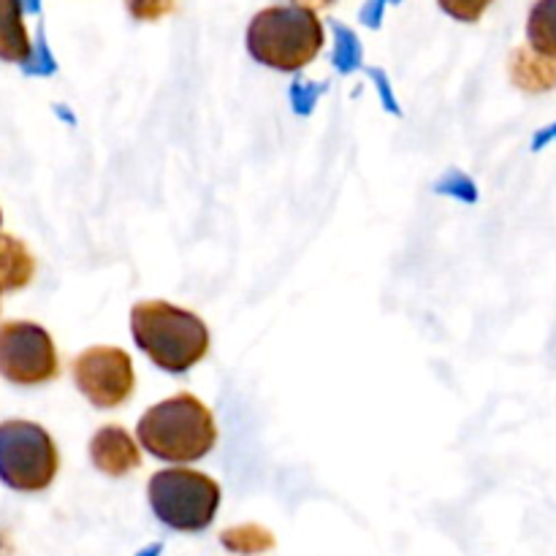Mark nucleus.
I'll return each mask as SVG.
<instances>
[{"label":"nucleus","mask_w":556,"mask_h":556,"mask_svg":"<svg viewBox=\"0 0 556 556\" xmlns=\"http://www.w3.org/2000/svg\"><path fill=\"white\" fill-rule=\"evenodd\" d=\"M130 331L139 351L163 372H188L210 353V329L190 309L172 302H139L130 309Z\"/></svg>","instance_id":"f257e3e1"},{"label":"nucleus","mask_w":556,"mask_h":556,"mask_svg":"<svg viewBox=\"0 0 556 556\" xmlns=\"http://www.w3.org/2000/svg\"><path fill=\"white\" fill-rule=\"evenodd\" d=\"M136 438L141 448L150 451L155 459L185 465V462L204 459L215 448V416L199 396L177 394L157 402L139 418Z\"/></svg>","instance_id":"f03ea898"},{"label":"nucleus","mask_w":556,"mask_h":556,"mask_svg":"<svg viewBox=\"0 0 556 556\" xmlns=\"http://www.w3.org/2000/svg\"><path fill=\"white\" fill-rule=\"evenodd\" d=\"M324 25L307 3L269 5L248 27V49L275 71H299L324 49Z\"/></svg>","instance_id":"7ed1b4c3"},{"label":"nucleus","mask_w":556,"mask_h":556,"mask_svg":"<svg viewBox=\"0 0 556 556\" xmlns=\"http://www.w3.org/2000/svg\"><path fill=\"white\" fill-rule=\"evenodd\" d=\"M150 508L177 532H201L215 521L220 508V486L210 476L188 467H168L147 483Z\"/></svg>","instance_id":"20e7f679"},{"label":"nucleus","mask_w":556,"mask_h":556,"mask_svg":"<svg viewBox=\"0 0 556 556\" xmlns=\"http://www.w3.org/2000/svg\"><path fill=\"white\" fill-rule=\"evenodd\" d=\"M60 454L43 427L33 421L0 424V481L14 492H43L58 476Z\"/></svg>","instance_id":"39448f33"},{"label":"nucleus","mask_w":556,"mask_h":556,"mask_svg":"<svg viewBox=\"0 0 556 556\" xmlns=\"http://www.w3.org/2000/svg\"><path fill=\"white\" fill-rule=\"evenodd\" d=\"M58 375V351L43 326L30 320H9L0 326V378L14 386H41Z\"/></svg>","instance_id":"423d86ee"},{"label":"nucleus","mask_w":556,"mask_h":556,"mask_svg":"<svg viewBox=\"0 0 556 556\" xmlns=\"http://www.w3.org/2000/svg\"><path fill=\"white\" fill-rule=\"evenodd\" d=\"M71 372H74V383L81 391V396L90 405L101 407V410H112V407L125 405L134 396V362L119 348H87L85 353L76 356Z\"/></svg>","instance_id":"0eeeda50"},{"label":"nucleus","mask_w":556,"mask_h":556,"mask_svg":"<svg viewBox=\"0 0 556 556\" xmlns=\"http://www.w3.org/2000/svg\"><path fill=\"white\" fill-rule=\"evenodd\" d=\"M90 459L96 470L109 478H123L141 467V451L136 440L117 424L101 427L90 440Z\"/></svg>","instance_id":"6e6552de"},{"label":"nucleus","mask_w":556,"mask_h":556,"mask_svg":"<svg viewBox=\"0 0 556 556\" xmlns=\"http://www.w3.org/2000/svg\"><path fill=\"white\" fill-rule=\"evenodd\" d=\"M510 79L527 92H546L556 87V60L535 52L532 47H521L510 54Z\"/></svg>","instance_id":"1a4fd4ad"},{"label":"nucleus","mask_w":556,"mask_h":556,"mask_svg":"<svg viewBox=\"0 0 556 556\" xmlns=\"http://www.w3.org/2000/svg\"><path fill=\"white\" fill-rule=\"evenodd\" d=\"M36 275V258L22 239L0 233V293L25 288Z\"/></svg>","instance_id":"9d476101"},{"label":"nucleus","mask_w":556,"mask_h":556,"mask_svg":"<svg viewBox=\"0 0 556 556\" xmlns=\"http://www.w3.org/2000/svg\"><path fill=\"white\" fill-rule=\"evenodd\" d=\"M30 36L22 20L20 0H0V58L9 63H25L30 58Z\"/></svg>","instance_id":"9b49d317"},{"label":"nucleus","mask_w":556,"mask_h":556,"mask_svg":"<svg viewBox=\"0 0 556 556\" xmlns=\"http://www.w3.org/2000/svg\"><path fill=\"white\" fill-rule=\"evenodd\" d=\"M527 36L535 52L556 60V0H538L530 11Z\"/></svg>","instance_id":"f8f14e48"},{"label":"nucleus","mask_w":556,"mask_h":556,"mask_svg":"<svg viewBox=\"0 0 556 556\" xmlns=\"http://www.w3.org/2000/svg\"><path fill=\"white\" fill-rule=\"evenodd\" d=\"M220 541L228 552L237 554H266L275 548V535L258 525L231 527V530L223 532Z\"/></svg>","instance_id":"ddd939ff"},{"label":"nucleus","mask_w":556,"mask_h":556,"mask_svg":"<svg viewBox=\"0 0 556 556\" xmlns=\"http://www.w3.org/2000/svg\"><path fill=\"white\" fill-rule=\"evenodd\" d=\"M179 0H125L130 14L136 16L139 22H157L163 20L166 14L177 11Z\"/></svg>","instance_id":"4468645a"},{"label":"nucleus","mask_w":556,"mask_h":556,"mask_svg":"<svg viewBox=\"0 0 556 556\" xmlns=\"http://www.w3.org/2000/svg\"><path fill=\"white\" fill-rule=\"evenodd\" d=\"M443 5L445 14H451L459 22H476L481 20L483 11L492 5V0H438Z\"/></svg>","instance_id":"2eb2a0df"},{"label":"nucleus","mask_w":556,"mask_h":556,"mask_svg":"<svg viewBox=\"0 0 556 556\" xmlns=\"http://www.w3.org/2000/svg\"><path fill=\"white\" fill-rule=\"evenodd\" d=\"M0 220H3V215H0Z\"/></svg>","instance_id":"dca6fc26"}]
</instances>
